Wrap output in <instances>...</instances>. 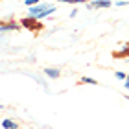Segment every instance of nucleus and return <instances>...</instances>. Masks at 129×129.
I'll list each match as a JSON object with an SVG mask.
<instances>
[{
    "label": "nucleus",
    "instance_id": "1",
    "mask_svg": "<svg viewBox=\"0 0 129 129\" xmlns=\"http://www.w3.org/2000/svg\"><path fill=\"white\" fill-rule=\"evenodd\" d=\"M20 22V26L24 28V30H28V31H31L33 35H39L41 31L44 30V24L43 22H41L39 19H35V17H22V19L19 20Z\"/></svg>",
    "mask_w": 129,
    "mask_h": 129
},
{
    "label": "nucleus",
    "instance_id": "2",
    "mask_svg": "<svg viewBox=\"0 0 129 129\" xmlns=\"http://www.w3.org/2000/svg\"><path fill=\"white\" fill-rule=\"evenodd\" d=\"M20 22H17L15 19H8V20H0V31H19L20 30Z\"/></svg>",
    "mask_w": 129,
    "mask_h": 129
},
{
    "label": "nucleus",
    "instance_id": "3",
    "mask_svg": "<svg viewBox=\"0 0 129 129\" xmlns=\"http://www.w3.org/2000/svg\"><path fill=\"white\" fill-rule=\"evenodd\" d=\"M52 8L50 4H37V6H31V8H28V13H30V17H37L41 13H44V11H48Z\"/></svg>",
    "mask_w": 129,
    "mask_h": 129
},
{
    "label": "nucleus",
    "instance_id": "4",
    "mask_svg": "<svg viewBox=\"0 0 129 129\" xmlns=\"http://www.w3.org/2000/svg\"><path fill=\"white\" fill-rule=\"evenodd\" d=\"M109 6H113L111 0H90L87 8L89 9H103V8H109Z\"/></svg>",
    "mask_w": 129,
    "mask_h": 129
},
{
    "label": "nucleus",
    "instance_id": "5",
    "mask_svg": "<svg viewBox=\"0 0 129 129\" xmlns=\"http://www.w3.org/2000/svg\"><path fill=\"white\" fill-rule=\"evenodd\" d=\"M127 57H129V43H124L122 50L113 52V59H127Z\"/></svg>",
    "mask_w": 129,
    "mask_h": 129
},
{
    "label": "nucleus",
    "instance_id": "6",
    "mask_svg": "<svg viewBox=\"0 0 129 129\" xmlns=\"http://www.w3.org/2000/svg\"><path fill=\"white\" fill-rule=\"evenodd\" d=\"M44 74L48 76L50 79H59L61 78V70L59 68H44Z\"/></svg>",
    "mask_w": 129,
    "mask_h": 129
},
{
    "label": "nucleus",
    "instance_id": "7",
    "mask_svg": "<svg viewBox=\"0 0 129 129\" xmlns=\"http://www.w3.org/2000/svg\"><path fill=\"white\" fill-rule=\"evenodd\" d=\"M76 85H98V81L96 79H92V78H87V76H83V78H79L78 79V83H76Z\"/></svg>",
    "mask_w": 129,
    "mask_h": 129
},
{
    "label": "nucleus",
    "instance_id": "8",
    "mask_svg": "<svg viewBox=\"0 0 129 129\" xmlns=\"http://www.w3.org/2000/svg\"><path fill=\"white\" fill-rule=\"evenodd\" d=\"M2 127H4V129H19V124H17V122H13V120L4 118V122H2Z\"/></svg>",
    "mask_w": 129,
    "mask_h": 129
},
{
    "label": "nucleus",
    "instance_id": "9",
    "mask_svg": "<svg viewBox=\"0 0 129 129\" xmlns=\"http://www.w3.org/2000/svg\"><path fill=\"white\" fill-rule=\"evenodd\" d=\"M57 2H64V4H89V0H57Z\"/></svg>",
    "mask_w": 129,
    "mask_h": 129
},
{
    "label": "nucleus",
    "instance_id": "10",
    "mask_svg": "<svg viewBox=\"0 0 129 129\" xmlns=\"http://www.w3.org/2000/svg\"><path fill=\"white\" fill-rule=\"evenodd\" d=\"M114 76H116L118 79H125V78H127V74H125V72H122V70H116Z\"/></svg>",
    "mask_w": 129,
    "mask_h": 129
},
{
    "label": "nucleus",
    "instance_id": "11",
    "mask_svg": "<svg viewBox=\"0 0 129 129\" xmlns=\"http://www.w3.org/2000/svg\"><path fill=\"white\" fill-rule=\"evenodd\" d=\"M41 0H24V6H28V8H31V6H35V4H39Z\"/></svg>",
    "mask_w": 129,
    "mask_h": 129
},
{
    "label": "nucleus",
    "instance_id": "12",
    "mask_svg": "<svg viewBox=\"0 0 129 129\" xmlns=\"http://www.w3.org/2000/svg\"><path fill=\"white\" fill-rule=\"evenodd\" d=\"M124 87H125V89H129V74H127V78L124 79Z\"/></svg>",
    "mask_w": 129,
    "mask_h": 129
},
{
    "label": "nucleus",
    "instance_id": "13",
    "mask_svg": "<svg viewBox=\"0 0 129 129\" xmlns=\"http://www.w3.org/2000/svg\"><path fill=\"white\" fill-rule=\"evenodd\" d=\"M76 15H78V9H72V11H70V17H72V19H74Z\"/></svg>",
    "mask_w": 129,
    "mask_h": 129
},
{
    "label": "nucleus",
    "instance_id": "14",
    "mask_svg": "<svg viewBox=\"0 0 129 129\" xmlns=\"http://www.w3.org/2000/svg\"><path fill=\"white\" fill-rule=\"evenodd\" d=\"M116 6H127V0H124V2L120 0V2H116Z\"/></svg>",
    "mask_w": 129,
    "mask_h": 129
},
{
    "label": "nucleus",
    "instance_id": "15",
    "mask_svg": "<svg viewBox=\"0 0 129 129\" xmlns=\"http://www.w3.org/2000/svg\"><path fill=\"white\" fill-rule=\"evenodd\" d=\"M0 109H4V105H2V103H0Z\"/></svg>",
    "mask_w": 129,
    "mask_h": 129
},
{
    "label": "nucleus",
    "instance_id": "16",
    "mask_svg": "<svg viewBox=\"0 0 129 129\" xmlns=\"http://www.w3.org/2000/svg\"><path fill=\"white\" fill-rule=\"evenodd\" d=\"M125 98H127V100H129V96H125Z\"/></svg>",
    "mask_w": 129,
    "mask_h": 129
}]
</instances>
